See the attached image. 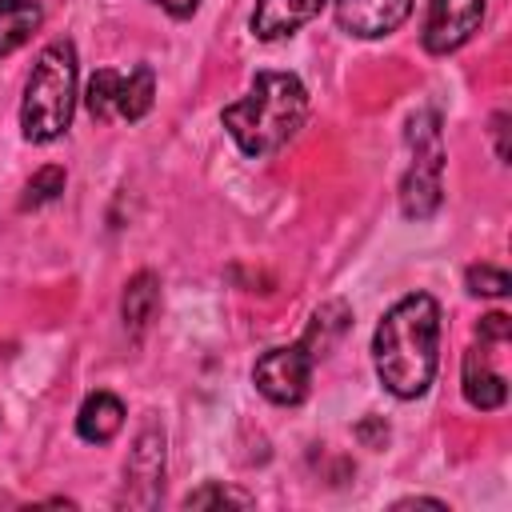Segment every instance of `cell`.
Wrapping results in <instances>:
<instances>
[{"instance_id": "obj_1", "label": "cell", "mask_w": 512, "mask_h": 512, "mask_svg": "<svg viewBox=\"0 0 512 512\" xmlns=\"http://www.w3.org/2000/svg\"><path fill=\"white\" fill-rule=\"evenodd\" d=\"M372 364L396 400H416L440 364V304L428 292L400 296L372 332Z\"/></svg>"}, {"instance_id": "obj_2", "label": "cell", "mask_w": 512, "mask_h": 512, "mask_svg": "<svg viewBox=\"0 0 512 512\" xmlns=\"http://www.w3.org/2000/svg\"><path fill=\"white\" fill-rule=\"evenodd\" d=\"M308 116V88L296 72H256L252 88L220 112L224 132L252 160L280 152Z\"/></svg>"}, {"instance_id": "obj_3", "label": "cell", "mask_w": 512, "mask_h": 512, "mask_svg": "<svg viewBox=\"0 0 512 512\" xmlns=\"http://www.w3.org/2000/svg\"><path fill=\"white\" fill-rule=\"evenodd\" d=\"M76 44L52 40L40 48L20 100V132L28 144H52L72 128L76 112Z\"/></svg>"}, {"instance_id": "obj_4", "label": "cell", "mask_w": 512, "mask_h": 512, "mask_svg": "<svg viewBox=\"0 0 512 512\" xmlns=\"http://www.w3.org/2000/svg\"><path fill=\"white\" fill-rule=\"evenodd\" d=\"M408 172L400 180V212L408 220H428L440 208V172H444V140H440V116L416 112L408 120Z\"/></svg>"}, {"instance_id": "obj_5", "label": "cell", "mask_w": 512, "mask_h": 512, "mask_svg": "<svg viewBox=\"0 0 512 512\" xmlns=\"http://www.w3.org/2000/svg\"><path fill=\"white\" fill-rule=\"evenodd\" d=\"M312 368H316V356L304 340L296 344H280V348H268L256 364H252V384L264 400L280 404V408H292L308 396V384H312Z\"/></svg>"}, {"instance_id": "obj_6", "label": "cell", "mask_w": 512, "mask_h": 512, "mask_svg": "<svg viewBox=\"0 0 512 512\" xmlns=\"http://www.w3.org/2000/svg\"><path fill=\"white\" fill-rule=\"evenodd\" d=\"M484 24V0H428V16L420 28V44L432 56H448L464 48Z\"/></svg>"}, {"instance_id": "obj_7", "label": "cell", "mask_w": 512, "mask_h": 512, "mask_svg": "<svg viewBox=\"0 0 512 512\" xmlns=\"http://www.w3.org/2000/svg\"><path fill=\"white\" fill-rule=\"evenodd\" d=\"M160 480H164V432L148 424L124 460V500L136 508H152L160 496Z\"/></svg>"}, {"instance_id": "obj_8", "label": "cell", "mask_w": 512, "mask_h": 512, "mask_svg": "<svg viewBox=\"0 0 512 512\" xmlns=\"http://www.w3.org/2000/svg\"><path fill=\"white\" fill-rule=\"evenodd\" d=\"M412 12V0H332L336 24L356 40L392 36Z\"/></svg>"}, {"instance_id": "obj_9", "label": "cell", "mask_w": 512, "mask_h": 512, "mask_svg": "<svg viewBox=\"0 0 512 512\" xmlns=\"http://www.w3.org/2000/svg\"><path fill=\"white\" fill-rule=\"evenodd\" d=\"M324 4L328 0H256L248 28H252L256 40L272 44V40H284V36L300 32L308 20H316Z\"/></svg>"}, {"instance_id": "obj_10", "label": "cell", "mask_w": 512, "mask_h": 512, "mask_svg": "<svg viewBox=\"0 0 512 512\" xmlns=\"http://www.w3.org/2000/svg\"><path fill=\"white\" fill-rule=\"evenodd\" d=\"M460 384H464V400L480 412H492L508 400V380L504 372L492 368L488 360V340H476L468 352H464V372H460Z\"/></svg>"}, {"instance_id": "obj_11", "label": "cell", "mask_w": 512, "mask_h": 512, "mask_svg": "<svg viewBox=\"0 0 512 512\" xmlns=\"http://www.w3.org/2000/svg\"><path fill=\"white\" fill-rule=\"evenodd\" d=\"M120 428H124V404H120V396H112V392H92V396H84V404H80V412H76V432H80V440H88V444H108Z\"/></svg>"}, {"instance_id": "obj_12", "label": "cell", "mask_w": 512, "mask_h": 512, "mask_svg": "<svg viewBox=\"0 0 512 512\" xmlns=\"http://www.w3.org/2000/svg\"><path fill=\"white\" fill-rule=\"evenodd\" d=\"M160 308V280L156 272H136L128 284H124V296H120V316H124V328L132 336H140L152 316Z\"/></svg>"}, {"instance_id": "obj_13", "label": "cell", "mask_w": 512, "mask_h": 512, "mask_svg": "<svg viewBox=\"0 0 512 512\" xmlns=\"http://www.w3.org/2000/svg\"><path fill=\"white\" fill-rule=\"evenodd\" d=\"M44 8L36 0H0V60L12 56L40 28Z\"/></svg>"}, {"instance_id": "obj_14", "label": "cell", "mask_w": 512, "mask_h": 512, "mask_svg": "<svg viewBox=\"0 0 512 512\" xmlns=\"http://www.w3.org/2000/svg\"><path fill=\"white\" fill-rule=\"evenodd\" d=\"M156 104V72L148 64H136L128 76H120V92H116V116L120 120H144Z\"/></svg>"}, {"instance_id": "obj_15", "label": "cell", "mask_w": 512, "mask_h": 512, "mask_svg": "<svg viewBox=\"0 0 512 512\" xmlns=\"http://www.w3.org/2000/svg\"><path fill=\"white\" fill-rule=\"evenodd\" d=\"M352 324V312H348V304L344 300H328V304H320L316 312H312V324H308V332L300 336L308 348H312V356L316 360H324L328 356V348L344 336V328Z\"/></svg>"}, {"instance_id": "obj_16", "label": "cell", "mask_w": 512, "mask_h": 512, "mask_svg": "<svg viewBox=\"0 0 512 512\" xmlns=\"http://www.w3.org/2000/svg\"><path fill=\"white\" fill-rule=\"evenodd\" d=\"M120 76L116 68H96L88 88H84V108L92 120H112L116 116V92H120Z\"/></svg>"}, {"instance_id": "obj_17", "label": "cell", "mask_w": 512, "mask_h": 512, "mask_svg": "<svg viewBox=\"0 0 512 512\" xmlns=\"http://www.w3.org/2000/svg\"><path fill=\"white\" fill-rule=\"evenodd\" d=\"M220 504H236V508H252L256 496H248L244 488L220 484V480H204L196 492L184 496V508H220Z\"/></svg>"}, {"instance_id": "obj_18", "label": "cell", "mask_w": 512, "mask_h": 512, "mask_svg": "<svg viewBox=\"0 0 512 512\" xmlns=\"http://www.w3.org/2000/svg\"><path fill=\"white\" fill-rule=\"evenodd\" d=\"M60 192H64V168L48 164V168H40V172H36V176L24 184L20 208H40V204H52Z\"/></svg>"}, {"instance_id": "obj_19", "label": "cell", "mask_w": 512, "mask_h": 512, "mask_svg": "<svg viewBox=\"0 0 512 512\" xmlns=\"http://www.w3.org/2000/svg\"><path fill=\"white\" fill-rule=\"evenodd\" d=\"M464 284H468L472 296H504V292L512 288L508 272H504V268H492V264H472V268L464 272Z\"/></svg>"}, {"instance_id": "obj_20", "label": "cell", "mask_w": 512, "mask_h": 512, "mask_svg": "<svg viewBox=\"0 0 512 512\" xmlns=\"http://www.w3.org/2000/svg\"><path fill=\"white\" fill-rule=\"evenodd\" d=\"M512 336V320L504 312H488L480 324H476V340H488V344H504Z\"/></svg>"}, {"instance_id": "obj_21", "label": "cell", "mask_w": 512, "mask_h": 512, "mask_svg": "<svg viewBox=\"0 0 512 512\" xmlns=\"http://www.w3.org/2000/svg\"><path fill=\"white\" fill-rule=\"evenodd\" d=\"M356 436H360L368 448H380V444L388 440V424H384V420H360V424H356Z\"/></svg>"}, {"instance_id": "obj_22", "label": "cell", "mask_w": 512, "mask_h": 512, "mask_svg": "<svg viewBox=\"0 0 512 512\" xmlns=\"http://www.w3.org/2000/svg\"><path fill=\"white\" fill-rule=\"evenodd\" d=\"M492 136H496V156L508 164V156H512L508 152V112H496L492 116Z\"/></svg>"}, {"instance_id": "obj_23", "label": "cell", "mask_w": 512, "mask_h": 512, "mask_svg": "<svg viewBox=\"0 0 512 512\" xmlns=\"http://www.w3.org/2000/svg\"><path fill=\"white\" fill-rule=\"evenodd\" d=\"M152 4H160L172 20H192L196 8H200V0H152Z\"/></svg>"}, {"instance_id": "obj_24", "label": "cell", "mask_w": 512, "mask_h": 512, "mask_svg": "<svg viewBox=\"0 0 512 512\" xmlns=\"http://www.w3.org/2000/svg\"><path fill=\"white\" fill-rule=\"evenodd\" d=\"M392 508H440V512H444L448 504H444V500H436V496H404V500H396Z\"/></svg>"}]
</instances>
